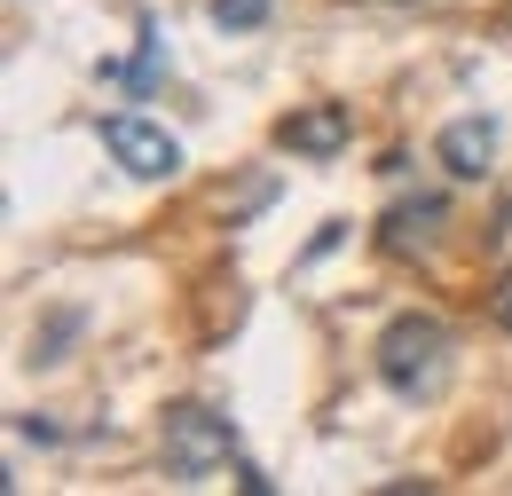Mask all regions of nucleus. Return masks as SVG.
Wrapping results in <instances>:
<instances>
[{
  "mask_svg": "<svg viewBox=\"0 0 512 496\" xmlns=\"http://www.w3.org/2000/svg\"><path fill=\"white\" fill-rule=\"evenodd\" d=\"M371 371H379V386L402 394V402H434L449 386V371H457V331L426 308H402L379 339H371Z\"/></svg>",
  "mask_w": 512,
  "mask_h": 496,
  "instance_id": "nucleus-1",
  "label": "nucleus"
},
{
  "mask_svg": "<svg viewBox=\"0 0 512 496\" xmlns=\"http://www.w3.org/2000/svg\"><path fill=\"white\" fill-rule=\"evenodd\" d=\"M158 449H166V473L197 489V481H213L221 465H237V426L221 418V410H205V402H174L166 410V426H158Z\"/></svg>",
  "mask_w": 512,
  "mask_h": 496,
  "instance_id": "nucleus-2",
  "label": "nucleus"
},
{
  "mask_svg": "<svg viewBox=\"0 0 512 496\" xmlns=\"http://www.w3.org/2000/svg\"><path fill=\"white\" fill-rule=\"evenodd\" d=\"M103 150L127 166L134 182H174L182 174V142L158 119H142V111H103Z\"/></svg>",
  "mask_w": 512,
  "mask_h": 496,
  "instance_id": "nucleus-3",
  "label": "nucleus"
},
{
  "mask_svg": "<svg viewBox=\"0 0 512 496\" xmlns=\"http://www.w3.org/2000/svg\"><path fill=\"white\" fill-rule=\"evenodd\" d=\"M276 142H284L292 158H308V166H331V158L355 142V111H347V103H308V111L276 119Z\"/></svg>",
  "mask_w": 512,
  "mask_h": 496,
  "instance_id": "nucleus-4",
  "label": "nucleus"
},
{
  "mask_svg": "<svg viewBox=\"0 0 512 496\" xmlns=\"http://www.w3.org/2000/svg\"><path fill=\"white\" fill-rule=\"evenodd\" d=\"M442 221H449L442 197H402V205L379 213V252L386 260H418V252L442 245Z\"/></svg>",
  "mask_w": 512,
  "mask_h": 496,
  "instance_id": "nucleus-5",
  "label": "nucleus"
},
{
  "mask_svg": "<svg viewBox=\"0 0 512 496\" xmlns=\"http://www.w3.org/2000/svg\"><path fill=\"white\" fill-rule=\"evenodd\" d=\"M434 158L449 166V182H481L489 166H497V119H449L442 134H434Z\"/></svg>",
  "mask_w": 512,
  "mask_h": 496,
  "instance_id": "nucleus-6",
  "label": "nucleus"
},
{
  "mask_svg": "<svg viewBox=\"0 0 512 496\" xmlns=\"http://www.w3.org/2000/svg\"><path fill=\"white\" fill-rule=\"evenodd\" d=\"M142 48L127 63H103V79L111 87H134V95H150V79H158V63H166V40H158V16H142V32H134Z\"/></svg>",
  "mask_w": 512,
  "mask_h": 496,
  "instance_id": "nucleus-7",
  "label": "nucleus"
},
{
  "mask_svg": "<svg viewBox=\"0 0 512 496\" xmlns=\"http://www.w3.org/2000/svg\"><path fill=\"white\" fill-rule=\"evenodd\" d=\"M268 8H276V0H205V16H213L221 32H260Z\"/></svg>",
  "mask_w": 512,
  "mask_h": 496,
  "instance_id": "nucleus-8",
  "label": "nucleus"
},
{
  "mask_svg": "<svg viewBox=\"0 0 512 496\" xmlns=\"http://www.w3.org/2000/svg\"><path fill=\"white\" fill-rule=\"evenodd\" d=\"M489 323H497V331H512V268L497 276V292H489Z\"/></svg>",
  "mask_w": 512,
  "mask_h": 496,
  "instance_id": "nucleus-9",
  "label": "nucleus"
}]
</instances>
